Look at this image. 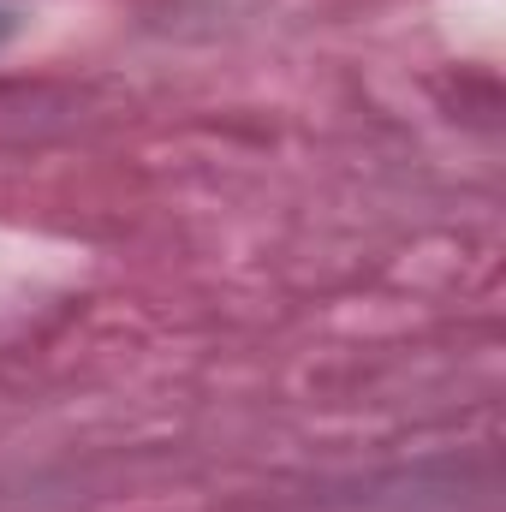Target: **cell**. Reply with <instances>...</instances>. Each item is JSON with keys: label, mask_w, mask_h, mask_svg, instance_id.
<instances>
[{"label": "cell", "mask_w": 506, "mask_h": 512, "mask_svg": "<svg viewBox=\"0 0 506 512\" xmlns=\"http://www.w3.org/2000/svg\"><path fill=\"white\" fill-rule=\"evenodd\" d=\"M0 36H6V18H0Z\"/></svg>", "instance_id": "1"}]
</instances>
